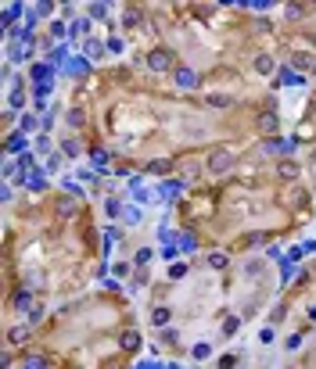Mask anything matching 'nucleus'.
Returning <instances> with one entry per match:
<instances>
[{"mask_svg": "<svg viewBox=\"0 0 316 369\" xmlns=\"http://www.w3.org/2000/svg\"><path fill=\"white\" fill-rule=\"evenodd\" d=\"M209 265H212V269H223V265H227V258H223V255H212Z\"/></svg>", "mask_w": 316, "mask_h": 369, "instance_id": "nucleus-17", "label": "nucleus"}, {"mask_svg": "<svg viewBox=\"0 0 316 369\" xmlns=\"http://www.w3.org/2000/svg\"><path fill=\"white\" fill-rule=\"evenodd\" d=\"M105 211H108V219H115L123 208H119V201H105Z\"/></svg>", "mask_w": 316, "mask_h": 369, "instance_id": "nucleus-12", "label": "nucleus"}, {"mask_svg": "<svg viewBox=\"0 0 316 369\" xmlns=\"http://www.w3.org/2000/svg\"><path fill=\"white\" fill-rule=\"evenodd\" d=\"M33 126H36V118H33V115H25V118H22V133H29Z\"/></svg>", "mask_w": 316, "mask_h": 369, "instance_id": "nucleus-19", "label": "nucleus"}, {"mask_svg": "<svg viewBox=\"0 0 316 369\" xmlns=\"http://www.w3.org/2000/svg\"><path fill=\"white\" fill-rule=\"evenodd\" d=\"M209 352H212L209 344H194V358H209Z\"/></svg>", "mask_w": 316, "mask_h": 369, "instance_id": "nucleus-15", "label": "nucleus"}, {"mask_svg": "<svg viewBox=\"0 0 316 369\" xmlns=\"http://www.w3.org/2000/svg\"><path fill=\"white\" fill-rule=\"evenodd\" d=\"M176 82H180V86H194V82H198V76H194L191 68H180V72H176Z\"/></svg>", "mask_w": 316, "mask_h": 369, "instance_id": "nucleus-3", "label": "nucleus"}, {"mask_svg": "<svg viewBox=\"0 0 316 369\" xmlns=\"http://www.w3.org/2000/svg\"><path fill=\"white\" fill-rule=\"evenodd\" d=\"M291 147H295L291 140H266V151H269V154H287Z\"/></svg>", "mask_w": 316, "mask_h": 369, "instance_id": "nucleus-1", "label": "nucleus"}, {"mask_svg": "<svg viewBox=\"0 0 316 369\" xmlns=\"http://www.w3.org/2000/svg\"><path fill=\"white\" fill-rule=\"evenodd\" d=\"M18 15H22V4H7V11H4V25H11Z\"/></svg>", "mask_w": 316, "mask_h": 369, "instance_id": "nucleus-6", "label": "nucleus"}, {"mask_svg": "<svg viewBox=\"0 0 316 369\" xmlns=\"http://www.w3.org/2000/svg\"><path fill=\"white\" fill-rule=\"evenodd\" d=\"M147 61H151V68H169V64H173V58H169L165 50H155Z\"/></svg>", "mask_w": 316, "mask_h": 369, "instance_id": "nucleus-2", "label": "nucleus"}, {"mask_svg": "<svg viewBox=\"0 0 316 369\" xmlns=\"http://www.w3.org/2000/svg\"><path fill=\"white\" fill-rule=\"evenodd\" d=\"M7 151H11V154L25 151V136H7Z\"/></svg>", "mask_w": 316, "mask_h": 369, "instance_id": "nucleus-5", "label": "nucleus"}, {"mask_svg": "<svg viewBox=\"0 0 316 369\" xmlns=\"http://www.w3.org/2000/svg\"><path fill=\"white\" fill-rule=\"evenodd\" d=\"M51 36H54V40H61V36H65V25L54 22V25H51Z\"/></svg>", "mask_w": 316, "mask_h": 369, "instance_id": "nucleus-18", "label": "nucleus"}, {"mask_svg": "<svg viewBox=\"0 0 316 369\" xmlns=\"http://www.w3.org/2000/svg\"><path fill=\"white\" fill-rule=\"evenodd\" d=\"M123 348H126V352H133V348H140V337H137V334H123Z\"/></svg>", "mask_w": 316, "mask_h": 369, "instance_id": "nucleus-9", "label": "nucleus"}, {"mask_svg": "<svg viewBox=\"0 0 316 369\" xmlns=\"http://www.w3.org/2000/svg\"><path fill=\"white\" fill-rule=\"evenodd\" d=\"M90 15H94V18H105V15H108V4H90Z\"/></svg>", "mask_w": 316, "mask_h": 369, "instance_id": "nucleus-13", "label": "nucleus"}, {"mask_svg": "<svg viewBox=\"0 0 316 369\" xmlns=\"http://www.w3.org/2000/svg\"><path fill=\"white\" fill-rule=\"evenodd\" d=\"M255 68L263 72V76H266V72H273V58H269V54H259V58H255Z\"/></svg>", "mask_w": 316, "mask_h": 369, "instance_id": "nucleus-4", "label": "nucleus"}, {"mask_svg": "<svg viewBox=\"0 0 316 369\" xmlns=\"http://www.w3.org/2000/svg\"><path fill=\"white\" fill-rule=\"evenodd\" d=\"M87 64H90L87 58H72L69 61V72H72V76H79V72H87Z\"/></svg>", "mask_w": 316, "mask_h": 369, "instance_id": "nucleus-7", "label": "nucleus"}, {"mask_svg": "<svg viewBox=\"0 0 316 369\" xmlns=\"http://www.w3.org/2000/svg\"><path fill=\"white\" fill-rule=\"evenodd\" d=\"M295 176H298V165H291V161L281 165V179H295Z\"/></svg>", "mask_w": 316, "mask_h": 369, "instance_id": "nucleus-10", "label": "nucleus"}, {"mask_svg": "<svg viewBox=\"0 0 316 369\" xmlns=\"http://www.w3.org/2000/svg\"><path fill=\"white\" fill-rule=\"evenodd\" d=\"M263 129H266V133H273V129H277V115H263Z\"/></svg>", "mask_w": 316, "mask_h": 369, "instance_id": "nucleus-14", "label": "nucleus"}, {"mask_svg": "<svg viewBox=\"0 0 316 369\" xmlns=\"http://www.w3.org/2000/svg\"><path fill=\"white\" fill-rule=\"evenodd\" d=\"M22 369H43V362H40V358H29V362H25Z\"/></svg>", "mask_w": 316, "mask_h": 369, "instance_id": "nucleus-20", "label": "nucleus"}, {"mask_svg": "<svg viewBox=\"0 0 316 369\" xmlns=\"http://www.w3.org/2000/svg\"><path fill=\"white\" fill-rule=\"evenodd\" d=\"M223 334H227V337L237 334V319H227V322H223Z\"/></svg>", "mask_w": 316, "mask_h": 369, "instance_id": "nucleus-16", "label": "nucleus"}, {"mask_svg": "<svg viewBox=\"0 0 316 369\" xmlns=\"http://www.w3.org/2000/svg\"><path fill=\"white\" fill-rule=\"evenodd\" d=\"M169 322V308H155V326H165Z\"/></svg>", "mask_w": 316, "mask_h": 369, "instance_id": "nucleus-11", "label": "nucleus"}, {"mask_svg": "<svg viewBox=\"0 0 316 369\" xmlns=\"http://www.w3.org/2000/svg\"><path fill=\"white\" fill-rule=\"evenodd\" d=\"M227 165H230V154H216V158H212V169H216V172H223V169H227Z\"/></svg>", "mask_w": 316, "mask_h": 369, "instance_id": "nucleus-8", "label": "nucleus"}]
</instances>
